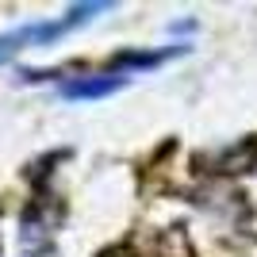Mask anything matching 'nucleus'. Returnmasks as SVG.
I'll return each mask as SVG.
<instances>
[{
	"label": "nucleus",
	"mask_w": 257,
	"mask_h": 257,
	"mask_svg": "<svg viewBox=\"0 0 257 257\" xmlns=\"http://www.w3.org/2000/svg\"><path fill=\"white\" fill-rule=\"evenodd\" d=\"M107 8H111L107 0H100V4H73L62 20L23 23V27H16V31H4V35H0V62L16 58V54L27 50V46H46V43H54V39H62L65 31H73V27L88 23L92 16H100V12H107Z\"/></svg>",
	"instance_id": "nucleus-1"
},
{
	"label": "nucleus",
	"mask_w": 257,
	"mask_h": 257,
	"mask_svg": "<svg viewBox=\"0 0 257 257\" xmlns=\"http://www.w3.org/2000/svg\"><path fill=\"white\" fill-rule=\"evenodd\" d=\"M177 54H184V46L150 50V54H135V50H127V54H119L111 65H115V69H150V65H161V62H169V58H177Z\"/></svg>",
	"instance_id": "nucleus-3"
},
{
	"label": "nucleus",
	"mask_w": 257,
	"mask_h": 257,
	"mask_svg": "<svg viewBox=\"0 0 257 257\" xmlns=\"http://www.w3.org/2000/svg\"><path fill=\"white\" fill-rule=\"evenodd\" d=\"M127 85V77L119 73H104V77H73V81H62V92L65 100H100V96H111Z\"/></svg>",
	"instance_id": "nucleus-2"
}]
</instances>
